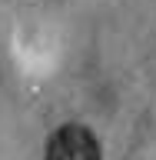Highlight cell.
Listing matches in <instances>:
<instances>
[{
	"label": "cell",
	"mask_w": 156,
	"mask_h": 160,
	"mask_svg": "<svg viewBox=\"0 0 156 160\" xmlns=\"http://www.w3.org/2000/svg\"><path fill=\"white\" fill-rule=\"evenodd\" d=\"M47 160H100V143L87 127L67 123L50 137Z\"/></svg>",
	"instance_id": "obj_1"
}]
</instances>
